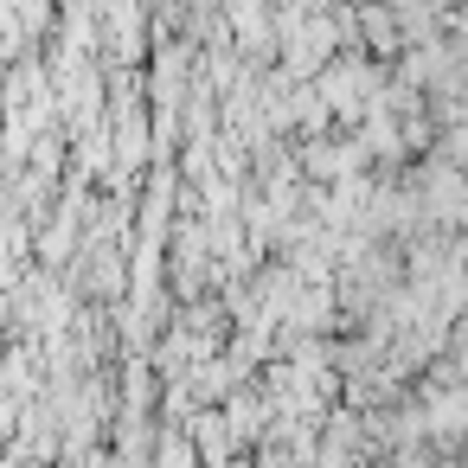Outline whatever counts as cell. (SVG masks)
Returning a JSON list of instances; mask_svg holds the SVG:
<instances>
[{
	"mask_svg": "<svg viewBox=\"0 0 468 468\" xmlns=\"http://www.w3.org/2000/svg\"><path fill=\"white\" fill-rule=\"evenodd\" d=\"M410 186H417L423 225H468V174H462V167H449V161L436 154V161H423V174H417Z\"/></svg>",
	"mask_w": 468,
	"mask_h": 468,
	"instance_id": "obj_1",
	"label": "cell"
},
{
	"mask_svg": "<svg viewBox=\"0 0 468 468\" xmlns=\"http://www.w3.org/2000/svg\"><path fill=\"white\" fill-rule=\"evenodd\" d=\"M359 46H372L378 58H391V52H404V27H398V14L385 7V0H359Z\"/></svg>",
	"mask_w": 468,
	"mask_h": 468,
	"instance_id": "obj_2",
	"label": "cell"
},
{
	"mask_svg": "<svg viewBox=\"0 0 468 468\" xmlns=\"http://www.w3.org/2000/svg\"><path fill=\"white\" fill-rule=\"evenodd\" d=\"M231 423H225V410H193V449L212 462V468H225L231 462Z\"/></svg>",
	"mask_w": 468,
	"mask_h": 468,
	"instance_id": "obj_3",
	"label": "cell"
}]
</instances>
